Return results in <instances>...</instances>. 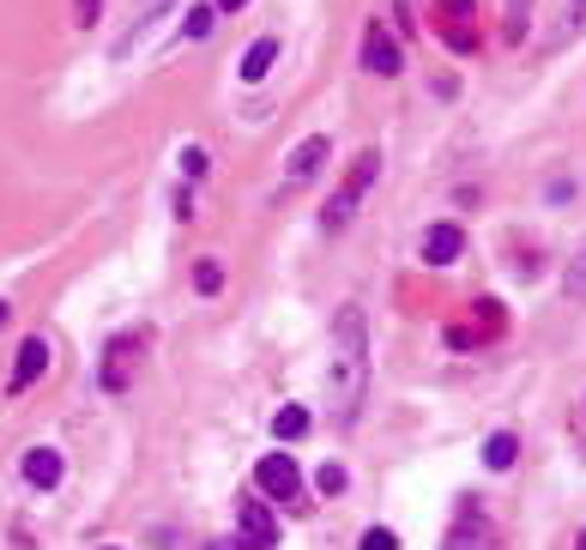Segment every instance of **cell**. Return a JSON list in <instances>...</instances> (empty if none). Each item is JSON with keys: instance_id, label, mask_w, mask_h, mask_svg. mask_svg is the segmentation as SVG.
<instances>
[{"instance_id": "1", "label": "cell", "mask_w": 586, "mask_h": 550, "mask_svg": "<svg viewBox=\"0 0 586 550\" xmlns=\"http://www.w3.org/2000/svg\"><path fill=\"white\" fill-rule=\"evenodd\" d=\"M363 387H369V327H363V309H339V321H333V399H339L345 423L357 418V406H363Z\"/></svg>"}, {"instance_id": "2", "label": "cell", "mask_w": 586, "mask_h": 550, "mask_svg": "<svg viewBox=\"0 0 586 550\" xmlns=\"http://www.w3.org/2000/svg\"><path fill=\"white\" fill-rule=\"evenodd\" d=\"M375 170H381V157H375V152H357V164H351V176H345V188H339L333 200H326V212H321L326 230H345V224H351V212H357V200L369 194Z\"/></svg>"}, {"instance_id": "3", "label": "cell", "mask_w": 586, "mask_h": 550, "mask_svg": "<svg viewBox=\"0 0 586 550\" xmlns=\"http://www.w3.org/2000/svg\"><path fill=\"white\" fill-rule=\"evenodd\" d=\"M140 351H145V333H121V339H109L104 351V369H97V381H104V393H128L133 369H140Z\"/></svg>"}, {"instance_id": "4", "label": "cell", "mask_w": 586, "mask_h": 550, "mask_svg": "<svg viewBox=\"0 0 586 550\" xmlns=\"http://www.w3.org/2000/svg\"><path fill=\"white\" fill-rule=\"evenodd\" d=\"M254 485H261L266 497L290 502V509H309V502H302V471H297L290 454H266L261 466H254Z\"/></svg>"}, {"instance_id": "5", "label": "cell", "mask_w": 586, "mask_h": 550, "mask_svg": "<svg viewBox=\"0 0 586 550\" xmlns=\"http://www.w3.org/2000/svg\"><path fill=\"white\" fill-rule=\"evenodd\" d=\"M236 538H242V550H278V521L266 502L242 497L236 502Z\"/></svg>"}, {"instance_id": "6", "label": "cell", "mask_w": 586, "mask_h": 550, "mask_svg": "<svg viewBox=\"0 0 586 550\" xmlns=\"http://www.w3.org/2000/svg\"><path fill=\"white\" fill-rule=\"evenodd\" d=\"M442 550H495V526L466 502V509H459V521L447 526V545Z\"/></svg>"}, {"instance_id": "7", "label": "cell", "mask_w": 586, "mask_h": 550, "mask_svg": "<svg viewBox=\"0 0 586 550\" xmlns=\"http://www.w3.org/2000/svg\"><path fill=\"white\" fill-rule=\"evenodd\" d=\"M49 357H55V351H49V339H37V333H31V339L19 345V363H13V381H7V393L19 399V393L37 387V375L49 369Z\"/></svg>"}, {"instance_id": "8", "label": "cell", "mask_w": 586, "mask_h": 550, "mask_svg": "<svg viewBox=\"0 0 586 550\" xmlns=\"http://www.w3.org/2000/svg\"><path fill=\"white\" fill-rule=\"evenodd\" d=\"M321 164H326V133H309V140H302L297 152L285 157V182H290V188L314 182V176H321Z\"/></svg>"}, {"instance_id": "9", "label": "cell", "mask_w": 586, "mask_h": 550, "mask_svg": "<svg viewBox=\"0 0 586 550\" xmlns=\"http://www.w3.org/2000/svg\"><path fill=\"white\" fill-rule=\"evenodd\" d=\"M157 13H170V0H140V7H133V25L116 37V49H109V55H116V61H128V55L140 49V37L157 25Z\"/></svg>"}, {"instance_id": "10", "label": "cell", "mask_w": 586, "mask_h": 550, "mask_svg": "<svg viewBox=\"0 0 586 550\" xmlns=\"http://www.w3.org/2000/svg\"><path fill=\"white\" fill-rule=\"evenodd\" d=\"M459 249H466L459 224H430V230H423V261H430V266H454Z\"/></svg>"}, {"instance_id": "11", "label": "cell", "mask_w": 586, "mask_h": 550, "mask_svg": "<svg viewBox=\"0 0 586 550\" xmlns=\"http://www.w3.org/2000/svg\"><path fill=\"white\" fill-rule=\"evenodd\" d=\"M363 67H369V73H381V79L399 73V43H393L381 25H369V37H363Z\"/></svg>"}, {"instance_id": "12", "label": "cell", "mask_w": 586, "mask_h": 550, "mask_svg": "<svg viewBox=\"0 0 586 550\" xmlns=\"http://www.w3.org/2000/svg\"><path fill=\"white\" fill-rule=\"evenodd\" d=\"M61 471H67V459L55 454V447H31V454H25V478L37 490H55V485H61Z\"/></svg>"}, {"instance_id": "13", "label": "cell", "mask_w": 586, "mask_h": 550, "mask_svg": "<svg viewBox=\"0 0 586 550\" xmlns=\"http://www.w3.org/2000/svg\"><path fill=\"white\" fill-rule=\"evenodd\" d=\"M273 61H278V37H261L254 49L242 55V67H236V73H242V85H261V79L273 73Z\"/></svg>"}, {"instance_id": "14", "label": "cell", "mask_w": 586, "mask_h": 550, "mask_svg": "<svg viewBox=\"0 0 586 550\" xmlns=\"http://www.w3.org/2000/svg\"><path fill=\"white\" fill-rule=\"evenodd\" d=\"M514 454H521V442H514L509 430H495L490 442H483V466H490V471H509V466H514Z\"/></svg>"}, {"instance_id": "15", "label": "cell", "mask_w": 586, "mask_h": 550, "mask_svg": "<svg viewBox=\"0 0 586 550\" xmlns=\"http://www.w3.org/2000/svg\"><path fill=\"white\" fill-rule=\"evenodd\" d=\"M273 435H278V442H297V435H309V411H302V406H285L273 418Z\"/></svg>"}, {"instance_id": "16", "label": "cell", "mask_w": 586, "mask_h": 550, "mask_svg": "<svg viewBox=\"0 0 586 550\" xmlns=\"http://www.w3.org/2000/svg\"><path fill=\"white\" fill-rule=\"evenodd\" d=\"M562 297H569V302H586V242H581V254L569 261V273H562Z\"/></svg>"}, {"instance_id": "17", "label": "cell", "mask_w": 586, "mask_h": 550, "mask_svg": "<svg viewBox=\"0 0 586 550\" xmlns=\"http://www.w3.org/2000/svg\"><path fill=\"white\" fill-rule=\"evenodd\" d=\"M212 19H218V7H194V13L182 19V37H188V43L212 37Z\"/></svg>"}, {"instance_id": "18", "label": "cell", "mask_w": 586, "mask_h": 550, "mask_svg": "<svg viewBox=\"0 0 586 550\" xmlns=\"http://www.w3.org/2000/svg\"><path fill=\"white\" fill-rule=\"evenodd\" d=\"M194 285H200V297H212V290L224 285V266H218V261H200V266H194Z\"/></svg>"}, {"instance_id": "19", "label": "cell", "mask_w": 586, "mask_h": 550, "mask_svg": "<svg viewBox=\"0 0 586 550\" xmlns=\"http://www.w3.org/2000/svg\"><path fill=\"white\" fill-rule=\"evenodd\" d=\"M526 7H533V0H509V43L526 37Z\"/></svg>"}, {"instance_id": "20", "label": "cell", "mask_w": 586, "mask_h": 550, "mask_svg": "<svg viewBox=\"0 0 586 550\" xmlns=\"http://www.w3.org/2000/svg\"><path fill=\"white\" fill-rule=\"evenodd\" d=\"M357 550H399V538H393L387 526H369V533H363V545H357Z\"/></svg>"}, {"instance_id": "21", "label": "cell", "mask_w": 586, "mask_h": 550, "mask_svg": "<svg viewBox=\"0 0 586 550\" xmlns=\"http://www.w3.org/2000/svg\"><path fill=\"white\" fill-rule=\"evenodd\" d=\"M345 490V466L333 459V466H321V497H339Z\"/></svg>"}, {"instance_id": "22", "label": "cell", "mask_w": 586, "mask_h": 550, "mask_svg": "<svg viewBox=\"0 0 586 550\" xmlns=\"http://www.w3.org/2000/svg\"><path fill=\"white\" fill-rule=\"evenodd\" d=\"M182 170L194 176V182H200V176L212 170V164H206V152H200V145H182Z\"/></svg>"}, {"instance_id": "23", "label": "cell", "mask_w": 586, "mask_h": 550, "mask_svg": "<svg viewBox=\"0 0 586 550\" xmlns=\"http://www.w3.org/2000/svg\"><path fill=\"white\" fill-rule=\"evenodd\" d=\"M73 25H97V13H104V0H73Z\"/></svg>"}, {"instance_id": "24", "label": "cell", "mask_w": 586, "mask_h": 550, "mask_svg": "<svg viewBox=\"0 0 586 550\" xmlns=\"http://www.w3.org/2000/svg\"><path fill=\"white\" fill-rule=\"evenodd\" d=\"M248 0H218V13H242Z\"/></svg>"}, {"instance_id": "25", "label": "cell", "mask_w": 586, "mask_h": 550, "mask_svg": "<svg viewBox=\"0 0 586 550\" xmlns=\"http://www.w3.org/2000/svg\"><path fill=\"white\" fill-rule=\"evenodd\" d=\"M574 430H581V447H586V406H581V418H574Z\"/></svg>"}, {"instance_id": "26", "label": "cell", "mask_w": 586, "mask_h": 550, "mask_svg": "<svg viewBox=\"0 0 586 550\" xmlns=\"http://www.w3.org/2000/svg\"><path fill=\"white\" fill-rule=\"evenodd\" d=\"M7 321H13V309H7V302H0V327H7Z\"/></svg>"}, {"instance_id": "27", "label": "cell", "mask_w": 586, "mask_h": 550, "mask_svg": "<svg viewBox=\"0 0 586 550\" xmlns=\"http://www.w3.org/2000/svg\"><path fill=\"white\" fill-rule=\"evenodd\" d=\"M574 550H586V533H581V538H574Z\"/></svg>"}, {"instance_id": "28", "label": "cell", "mask_w": 586, "mask_h": 550, "mask_svg": "<svg viewBox=\"0 0 586 550\" xmlns=\"http://www.w3.org/2000/svg\"><path fill=\"white\" fill-rule=\"evenodd\" d=\"M574 7H581V13H586V0H574Z\"/></svg>"}, {"instance_id": "29", "label": "cell", "mask_w": 586, "mask_h": 550, "mask_svg": "<svg viewBox=\"0 0 586 550\" xmlns=\"http://www.w3.org/2000/svg\"><path fill=\"white\" fill-rule=\"evenodd\" d=\"M212 550H230V545H212Z\"/></svg>"}]
</instances>
